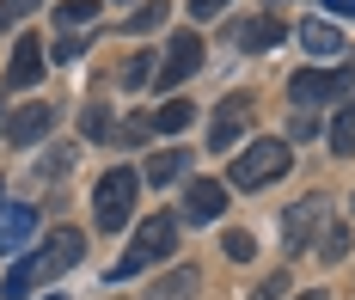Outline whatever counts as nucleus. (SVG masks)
Instances as JSON below:
<instances>
[{
	"label": "nucleus",
	"mask_w": 355,
	"mask_h": 300,
	"mask_svg": "<svg viewBox=\"0 0 355 300\" xmlns=\"http://www.w3.org/2000/svg\"><path fill=\"white\" fill-rule=\"evenodd\" d=\"M37 74H43V43H37V37H19V43H12L6 86H37Z\"/></svg>",
	"instance_id": "obj_14"
},
{
	"label": "nucleus",
	"mask_w": 355,
	"mask_h": 300,
	"mask_svg": "<svg viewBox=\"0 0 355 300\" xmlns=\"http://www.w3.org/2000/svg\"><path fill=\"white\" fill-rule=\"evenodd\" d=\"M251 123V98L245 92H227L220 105H214V123H209V148L214 153H227L233 141H239V129Z\"/></svg>",
	"instance_id": "obj_7"
},
{
	"label": "nucleus",
	"mask_w": 355,
	"mask_h": 300,
	"mask_svg": "<svg viewBox=\"0 0 355 300\" xmlns=\"http://www.w3.org/2000/svg\"><path fill=\"white\" fill-rule=\"evenodd\" d=\"M324 12L331 19H355V0H324Z\"/></svg>",
	"instance_id": "obj_30"
},
{
	"label": "nucleus",
	"mask_w": 355,
	"mask_h": 300,
	"mask_svg": "<svg viewBox=\"0 0 355 300\" xmlns=\"http://www.w3.org/2000/svg\"><path fill=\"white\" fill-rule=\"evenodd\" d=\"M80 55H86V43H80V37H62V43H55V62H80Z\"/></svg>",
	"instance_id": "obj_26"
},
{
	"label": "nucleus",
	"mask_w": 355,
	"mask_h": 300,
	"mask_svg": "<svg viewBox=\"0 0 355 300\" xmlns=\"http://www.w3.org/2000/svg\"><path fill=\"white\" fill-rule=\"evenodd\" d=\"M135 190H141V178H135L129 166H116V172H105V178H98V190H92V221H98V233H116V227L129 221Z\"/></svg>",
	"instance_id": "obj_5"
},
{
	"label": "nucleus",
	"mask_w": 355,
	"mask_h": 300,
	"mask_svg": "<svg viewBox=\"0 0 355 300\" xmlns=\"http://www.w3.org/2000/svg\"><path fill=\"white\" fill-rule=\"evenodd\" d=\"M227 215V184H214V178H190V190H184V221L190 227H209Z\"/></svg>",
	"instance_id": "obj_9"
},
{
	"label": "nucleus",
	"mask_w": 355,
	"mask_h": 300,
	"mask_svg": "<svg viewBox=\"0 0 355 300\" xmlns=\"http://www.w3.org/2000/svg\"><path fill=\"white\" fill-rule=\"evenodd\" d=\"M331 148L343 153V159L355 153V98L343 105V111H337V123H331Z\"/></svg>",
	"instance_id": "obj_19"
},
{
	"label": "nucleus",
	"mask_w": 355,
	"mask_h": 300,
	"mask_svg": "<svg viewBox=\"0 0 355 300\" xmlns=\"http://www.w3.org/2000/svg\"><path fill=\"white\" fill-rule=\"evenodd\" d=\"M349 86H355V62H343V68H300L288 80V98L300 111H313V105H343Z\"/></svg>",
	"instance_id": "obj_4"
},
{
	"label": "nucleus",
	"mask_w": 355,
	"mask_h": 300,
	"mask_svg": "<svg viewBox=\"0 0 355 300\" xmlns=\"http://www.w3.org/2000/svg\"><path fill=\"white\" fill-rule=\"evenodd\" d=\"M105 129H110V111H105V105H92V111H86V135H105Z\"/></svg>",
	"instance_id": "obj_27"
},
{
	"label": "nucleus",
	"mask_w": 355,
	"mask_h": 300,
	"mask_svg": "<svg viewBox=\"0 0 355 300\" xmlns=\"http://www.w3.org/2000/svg\"><path fill=\"white\" fill-rule=\"evenodd\" d=\"M294 37H300L306 55H349V49H343V31H337V25H324V19H300V31H294Z\"/></svg>",
	"instance_id": "obj_13"
},
{
	"label": "nucleus",
	"mask_w": 355,
	"mask_h": 300,
	"mask_svg": "<svg viewBox=\"0 0 355 300\" xmlns=\"http://www.w3.org/2000/svg\"><path fill=\"white\" fill-rule=\"evenodd\" d=\"M343 252H349V227L331 221V227H324V239H319V258L324 263H343Z\"/></svg>",
	"instance_id": "obj_20"
},
{
	"label": "nucleus",
	"mask_w": 355,
	"mask_h": 300,
	"mask_svg": "<svg viewBox=\"0 0 355 300\" xmlns=\"http://www.w3.org/2000/svg\"><path fill=\"white\" fill-rule=\"evenodd\" d=\"M49 129H55V105H25V111L6 123V141H12V148H31V141H43Z\"/></svg>",
	"instance_id": "obj_12"
},
{
	"label": "nucleus",
	"mask_w": 355,
	"mask_h": 300,
	"mask_svg": "<svg viewBox=\"0 0 355 300\" xmlns=\"http://www.w3.org/2000/svg\"><path fill=\"white\" fill-rule=\"evenodd\" d=\"M172 245H178V221H172V215H147V227L135 233V245L116 258L110 276H116V282H123V276H141L147 263H166V258H172Z\"/></svg>",
	"instance_id": "obj_3"
},
{
	"label": "nucleus",
	"mask_w": 355,
	"mask_h": 300,
	"mask_svg": "<svg viewBox=\"0 0 355 300\" xmlns=\"http://www.w3.org/2000/svg\"><path fill=\"white\" fill-rule=\"evenodd\" d=\"M68 166H73V148H49L43 159H37V178H62Z\"/></svg>",
	"instance_id": "obj_22"
},
{
	"label": "nucleus",
	"mask_w": 355,
	"mask_h": 300,
	"mask_svg": "<svg viewBox=\"0 0 355 300\" xmlns=\"http://www.w3.org/2000/svg\"><path fill=\"white\" fill-rule=\"evenodd\" d=\"M294 300H331V294H324V288H306V294H294Z\"/></svg>",
	"instance_id": "obj_31"
},
{
	"label": "nucleus",
	"mask_w": 355,
	"mask_h": 300,
	"mask_svg": "<svg viewBox=\"0 0 355 300\" xmlns=\"http://www.w3.org/2000/svg\"><path fill=\"white\" fill-rule=\"evenodd\" d=\"M227 258H233V263H251V258H257V239L233 227V233H227Z\"/></svg>",
	"instance_id": "obj_23"
},
{
	"label": "nucleus",
	"mask_w": 355,
	"mask_h": 300,
	"mask_svg": "<svg viewBox=\"0 0 355 300\" xmlns=\"http://www.w3.org/2000/svg\"><path fill=\"white\" fill-rule=\"evenodd\" d=\"M233 0H190V19H220Z\"/></svg>",
	"instance_id": "obj_24"
},
{
	"label": "nucleus",
	"mask_w": 355,
	"mask_h": 300,
	"mask_svg": "<svg viewBox=\"0 0 355 300\" xmlns=\"http://www.w3.org/2000/svg\"><path fill=\"white\" fill-rule=\"evenodd\" d=\"M43 300H68V294H43Z\"/></svg>",
	"instance_id": "obj_32"
},
{
	"label": "nucleus",
	"mask_w": 355,
	"mask_h": 300,
	"mask_svg": "<svg viewBox=\"0 0 355 300\" xmlns=\"http://www.w3.org/2000/svg\"><path fill=\"white\" fill-rule=\"evenodd\" d=\"M184 294H196V270H172L166 282H153L147 300H184Z\"/></svg>",
	"instance_id": "obj_18"
},
{
	"label": "nucleus",
	"mask_w": 355,
	"mask_h": 300,
	"mask_svg": "<svg viewBox=\"0 0 355 300\" xmlns=\"http://www.w3.org/2000/svg\"><path fill=\"white\" fill-rule=\"evenodd\" d=\"M166 12H172V0H141V6L123 19V31H129V37H147V31H159V25H166Z\"/></svg>",
	"instance_id": "obj_15"
},
{
	"label": "nucleus",
	"mask_w": 355,
	"mask_h": 300,
	"mask_svg": "<svg viewBox=\"0 0 355 300\" xmlns=\"http://www.w3.org/2000/svg\"><path fill=\"white\" fill-rule=\"evenodd\" d=\"M282 288H288V276H270V282H263L251 300H282Z\"/></svg>",
	"instance_id": "obj_29"
},
{
	"label": "nucleus",
	"mask_w": 355,
	"mask_h": 300,
	"mask_svg": "<svg viewBox=\"0 0 355 300\" xmlns=\"http://www.w3.org/2000/svg\"><path fill=\"white\" fill-rule=\"evenodd\" d=\"M147 74H153V62H129V68H123V86H141Z\"/></svg>",
	"instance_id": "obj_28"
},
{
	"label": "nucleus",
	"mask_w": 355,
	"mask_h": 300,
	"mask_svg": "<svg viewBox=\"0 0 355 300\" xmlns=\"http://www.w3.org/2000/svg\"><path fill=\"white\" fill-rule=\"evenodd\" d=\"M31 12V0H0V25H19Z\"/></svg>",
	"instance_id": "obj_25"
},
{
	"label": "nucleus",
	"mask_w": 355,
	"mask_h": 300,
	"mask_svg": "<svg viewBox=\"0 0 355 300\" xmlns=\"http://www.w3.org/2000/svg\"><path fill=\"white\" fill-rule=\"evenodd\" d=\"M288 166H294V148H288V141H251L245 153H233V172H227V184L263 190V184H276Z\"/></svg>",
	"instance_id": "obj_2"
},
{
	"label": "nucleus",
	"mask_w": 355,
	"mask_h": 300,
	"mask_svg": "<svg viewBox=\"0 0 355 300\" xmlns=\"http://www.w3.org/2000/svg\"><path fill=\"white\" fill-rule=\"evenodd\" d=\"M324 227H331V196H300L282 215V245L288 252H313V239Z\"/></svg>",
	"instance_id": "obj_6"
},
{
	"label": "nucleus",
	"mask_w": 355,
	"mask_h": 300,
	"mask_svg": "<svg viewBox=\"0 0 355 300\" xmlns=\"http://www.w3.org/2000/svg\"><path fill=\"white\" fill-rule=\"evenodd\" d=\"M55 19H62V25H86V19H98V0H62Z\"/></svg>",
	"instance_id": "obj_21"
},
{
	"label": "nucleus",
	"mask_w": 355,
	"mask_h": 300,
	"mask_svg": "<svg viewBox=\"0 0 355 300\" xmlns=\"http://www.w3.org/2000/svg\"><path fill=\"white\" fill-rule=\"evenodd\" d=\"M31 233H37V209H31V202H6V209H0V258L25 252Z\"/></svg>",
	"instance_id": "obj_11"
},
{
	"label": "nucleus",
	"mask_w": 355,
	"mask_h": 300,
	"mask_svg": "<svg viewBox=\"0 0 355 300\" xmlns=\"http://www.w3.org/2000/svg\"><path fill=\"white\" fill-rule=\"evenodd\" d=\"M190 105H184V98H172V105H159V111L147 116V123H153V129H159V135H178V129H190Z\"/></svg>",
	"instance_id": "obj_17"
},
{
	"label": "nucleus",
	"mask_w": 355,
	"mask_h": 300,
	"mask_svg": "<svg viewBox=\"0 0 355 300\" xmlns=\"http://www.w3.org/2000/svg\"><path fill=\"white\" fill-rule=\"evenodd\" d=\"M80 252H86V233H80V227H55V233L37 245L31 258H19L12 270H6V282H0V300H25L31 288L55 282L62 270H73V263H80Z\"/></svg>",
	"instance_id": "obj_1"
},
{
	"label": "nucleus",
	"mask_w": 355,
	"mask_h": 300,
	"mask_svg": "<svg viewBox=\"0 0 355 300\" xmlns=\"http://www.w3.org/2000/svg\"><path fill=\"white\" fill-rule=\"evenodd\" d=\"M184 166H190V153H153L147 159V184H172V178H184Z\"/></svg>",
	"instance_id": "obj_16"
},
{
	"label": "nucleus",
	"mask_w": 355,
	"mask_h": 300,
	"mask_svg": "<svg viewBox=\"0 0 355 300\" xmlns=\"http://www.w3.org/2000/svg\"><path fill=\"white\" fill-rule=\"evenodd\" d=\"M196 68H202V37H196V31H178L172 49H166V62L153 68V80H159V86H178V80H190Z\"/></svg>",
	"instance_id": "obj_8"
},
{
	"label": "nucleus",
	"mask_w": 355,
	"mask_h": 300,
	"mask_svg": "<svg viewBox=\"0 0 355 300\" xmlns=\"http://www.w3.org/2000/svg\"><path fill=\"white\" fill-rule=\"evenodd\" d=\"M227 37L239 43L245 55H257V49H276V43L288 37V25H282V19H276V12H257V19H239V25L227 31Z\"/></svg>",
	"instance_id": "obj_10"
},
{
	"label": "nucleus",
	"mask_w": 355,
	"mask_h": 300,
	"mask_svg": "<svg viewBox=\"0 0 355 300\" xmlns=\"http://www.w3.org/2000/svg\"><path fill=\"white\" fill-rule=\"evenodd\" d=\"M0 202H6V196H0Z\"/></svg>",
	"instance_id": "obj_33"
}]
</instances>
